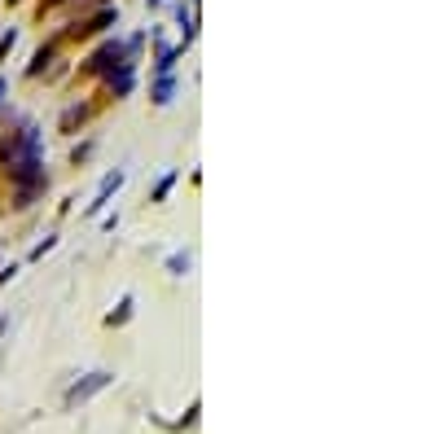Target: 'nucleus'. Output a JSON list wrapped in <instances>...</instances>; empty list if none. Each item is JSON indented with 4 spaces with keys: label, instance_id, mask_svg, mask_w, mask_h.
I'll list each match as a JSON object with an SVG mask.
<instances>
[{
    "label": "nucleus",
    "instance_id": "f257e3e1",
    "mask_svg": "<svg viewBox=\"0 0 439 434\" xmlns=\"http://www.w3.org/2000/svg\"><path fill=\"white\" fill-rule=\"evenodd\" d=\"M9 172H13V180H22V202L18 206H27V197H31V189L44 180V167H40V136H36V127H27L18 141H13V149H9Z\"/></svg>",
    "mask_w": 439,
    "mask_h": 434
},
{
    "label": "nucleus",
    "instance_id": "f03ea898",
    "mask_svg": "<svg viewBox=\"0 0 439 434\" xmlns=\"http://www.w3.org/2000/svg\"><path fill=\"white\" fill-rule=\"evenodd\" d=\"M110 382H115L110 373H88L84 382H75V386L67 391V404H71V408H75V404H84V399H92L102 386H110Z\"/></svg>",
    "mask_w": 439,
    "mask_h": 434
},
{
    "label": "nucleus",
    "instance_id": "7ed1b4c3",
    "mask_svg": "<svg viewBox=\"0 0 439 434\" xmlns=\"http://www.w3.org/2000/svg\"><path fill=\"white\" fill-rule=\"evenodd\" d=\"M88 66H92V71H110V66L127 71V62H123V44H106V48H102V53H97Z\"/></svg>",
    "mask_w": 439,
    "mask_h": 434
},
{
    "label": "nucleus",
    "instance_id": "20e7f679",
    "mask_svg": "<svg viewBox=\"0 0 439 434\" xmlns=\"http://www.w3.org/2000/svg\"><path fill=\"white\" fill-rule=\"evenodd\" d=\"M154 102H158V106H167V102H172V79H162L158 88H154Z\"/></svg>",
    "mask_w": 439,
    "mask_h": 434
},
{
    "label": "nucleus",
    "instance_id": "39448f33",
    "mask_svg": "<svg viewBox=\"0 0 439 434\" xmlns=\"http://www.w3.org/2000/svg\"><path fill=\"white\" fill-rule=\"evenodd\" d=\"M127 316H132V298H123V303H119V312H115V316H110V325H123V321H127Z\"/></svg>",
    "mask_w": 439,
    "mask_h": 434
},
{
    "label": "nucleus",
    "instance_id": "423d86ee",
    "mask_svg": "<svg viewBox=\"0 0 439 434\" xmlns=\"http://www.w3.org/2000/svg\"><path fill=\"white\" fill-rule=\"evenodd\" d=\"M167 268H172V272H185V268H189V259H185V255H172Z\"/></svg>",
    "mask_w": 439,
    "mask_h": 434
},
{
    "label": "nucleus",
    "instance_id": "0eeeda50",
    "mask_svg": "<svg viewBox=\"0 0 439 434\" xmlns=\"http://www.w3.org/2000/svg\"><path fill=\"white\" fill-rule=\"evenodd\" d=\"M44 250H53V237H44L36 250H31V259H44Z\"/></svg>",
    "mask_w": 439,
    "mask_h": 434
},
{
    "label": "nucleus",
    "instance_id": "6e6552de",
    "mask_svg": "<svg viewBox=\"0 0 439 434\" xmlns=\"http://www.w3.org/2000/svg\"><path fill=\"white\" fill-rule=\"evenodd\" d=\"M13 40H18V36H13V31H9V36H5V40H0V57H5V53H9V48H13Z\"/></svg>",
    "mask_w": 439,
    "mask_h": 434
},
{
    "label": "nucleus",
    "instance_id": "1a4fd4ad",
    "mask_svg": "<svg viewBox=\"0 0 439 434\" xmlns=\"http://www.w3.org/2000/svg\"><path fill=\"white\" fill-rule=\"evenodd\" d=\"M0 92H5V83H0Z\"/></svg>",
    "mask_w": 439,
    "mask_h": 434
}]
</instances>
